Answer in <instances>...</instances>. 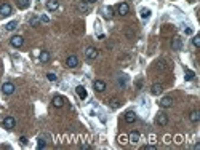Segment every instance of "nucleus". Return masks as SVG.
<instances>
[{"label": "nucleus", "mask_w": 200, "mask_h": 150, "mask_svg": "<svg viewBox=\"0 0 200 150\" xmlns=\"http://www.w3.org/2000/svg\"><path fill=\"white\" fill-rule=\"evenodd\" d=\"M45 145H46V142H45L43 139H38V144H37L38 149H45Z\"/></svg>", "instance_id": "30"}, {"label": "nucleus", "mask_w": 200, "mask_h": 150, "mask_svg": "<svg viewBox=\"0 0 200 150\" xmlns=\"http://www.w3.org/2000/svg\"><path fill=\"white\" fill-rule=\"evenodd\" d=\"M80 147H82V149H90V145H88V144H82Z\"/></svg>", "instance_id": "37"}, {"label": "nucleus", "mask_w": 200, "mask_h": 150, "mask_svg": "<svg viewBox=\"0 0 200 150\" xmlns=\"http://www.w3.org/2000/svg\"><path fill=\"white\" fill-rule=\"evenodd\" d=\"M192 43H194V46H200V35H195L194 38H192Z\"/></svg>", "instance_id": "28"}, {"label": "nucleus", "mask_w": 200, "mask_h": 150, "mask_svg": "<svg viewBox=\"0 0 200 150\" xmlns=\"http://www.w3.org/2000/svg\"><path fill=\"white\" fill-rule=\"evenodd\" d=\"M46 78H48L50 81H56L58 80V77H56V74H53V72H50V74H46Z\"/></svg>", "instance_id": "26"}, {"label": "nucleus", "mask_w": 200, "mask_h": 150, "mask_svg": "<svg viewBox=\"0 0 200 150\" xmlns=\"http://www.w3.org/2000/svg\"><path fill=\"white\" fill-rule=\"evenodd\" d=\"M184 32H186L187 35H191V34H192V29H191V27H187V29H186V30H184Z\"/></svg>", "instance_id": "36"}, {"label": "nucleus", "mask_w": 200, "mask_h": 150, "mask_svg": "<svg viewBox=\"0 0 200 150\" xmlns=\"http://www.w3.org/2000/svg\"><path fill=\"white\" fill-rule=\"evenodd\" d=\"M128 142V136H125V134H120L119 136V144L120 145H125Z\"/></svg>", "instance_id": "24"}, {"label": "nucleus", "mask_w": 200, "mask_h": 150, "mask_svg": "<svg viewBox=\"0 0 200 150\" xmlns=\"http://www.w3.org/2000/svg\"><path fill=\"white\" fill-rule=\"evenodd\" d=\"M159 104H160V107L168 109V107H171V104H173V99H171L170 96H165V97H162V101H160Z\"/></svg>", "instance_id": "10"}, {"label": "nucleus", "mask_w": 200, "mask_h": 150, "mask_svg": "<svg viewBox=\"0 0 200 150\" xmlns=\"http://www.w3.org/2000/svg\"><path fill=\"white\" fill-rule=\"evenodd\" d=\"M66 66H67L69 69H75V67L78 66V58L75 56V54L67 56V59H66Z\"/></svg>", "instance_id": "3"}, {"label": "nucleus", "mask_w": 200, "mask_h": 150, "mask_svg": "<svg viewBox=\"0 0 200 150\" xmlns=\"http://www.w3.org/2000/svg\"><path fill=\"white\" fill-rule=\"evenodd\" d=\"M11 46H14V48H21L22 46V43H24V38L21 37V35H14V37H11Z\"/></svg>", "instance_id": "5"}, {"label": "nucleus", "mask_w": 200, "mask_h": 150, "mask_svg": "<svg viewBox=\"0 0 200 150\" xmlns=\"http://www.w3.org/2000/svg\"><path fill=\"white\" fill-rule=\"evenodd\" d=\"M104 16L106 18H112V8H109V6L104 8Z\"/></svg>", "instance_id": "29"}, {"label": "nucleus", "mask_w": 200, "mask_h": 150, "mask_svg": "<svg viewBox=\"0 0 200 150\" xmlns=\"http://www.w3.org/2000/svg\"><path fill=\"white\" fill-rule=\"evenodd\" d=\"M18 6L19 8H27V6H29V0H18Z\"/></svg>", "instance_id": "22"}, {"label": "nucleus", "mask_w": 200, "mask_h": 150, "mask_svg": "<svg viewBox=\"0 0 200 150\" xmlns=\"http://www.w3.org/2000/svg\"><path fill=\"white\" fill-rule=\"evenodd\" d=\"M139 137H141V134H139L138 131H131L130 136H128V142H131V144H138V142H139Z\"/></svg>", "instance_id": "12"}, {"label": "nucleus", "mask_w": 200, "mask_h": 150, "mask_svg": "<svg viewBox=\"0 0 200 150\" xmlns=\"http://www.w3.org/2000/svg\"><path fill=\"white\" fill-rule=\"evenodd\" d=\"M2 123H3V126H5L7 129H13V128H14V125H16V120H14L13 117H5Z\"/></svg>", "instance_id": "6"}, {"label": "nucleus", "mask_w": 200, "mask_h": 150, "mask_svg": "<svg viewBox=\"0 0 200 150\" xmlns=\"http://www.w3.org/2000/svg\"><path fill=\"white\" fill-rule=\"evenodd\" d=\"M75 93H77V96L80 97L82 101H85V99H87V96H88V94H87V89H85V86H82V85H78L77 88H75Z\"/></svg>", "instance_id": "9"}, {"label": "nucleus", "mask_w": 200, "mask_h": 150, "mask_svg": "<svg viewBox=\"0 0 200 150\" xmlns=\"http://www.w3.org/2000/svg\"><path fill=\"white\" fill-rule=\"evenodd\" d=\"M2 93L5 94V96H10V94L14 93V85L10 83V81H7V83L2 85Z\"/></svg>", "instance_id": "4"}, {"label": "nucleus", "mask_w": 200, "mask_h": 150, "mask_svg": "<svg viewBox=\"0 0 200 150\" xmlns=\"http://www.w3.org/2000/svg\"><path fill=\"white\" fill-rule=\"evenodd\" d=\"M58 6H59V2H58V0H48V2H46V8L50 11H56Z\"/></svg>", "instance_id": "15"}, {"label": "nucleus", "mask_w": 200, "mask_h": 150, "mask_svg": "<svg viewBox=\"0 0 200 150\" xmlns=\"http://www.w3.org/2000/svg\"><path fill=\"white\" fill-rule=\"evenodd\" d=\"M53 105H54V107H58V109H61L62 105H64V97H62V96H54L53 97Z\"/></svg>", "instance_id": "16"}, {"label": "nucleus", "mask_w": 200, "mask_h": 150, "mask_svg": "<svg viewBox=\"0 0 200 150\" xmlns=\"http://www.w3.org/2000/svg\"><path fill=\"white\" fill-rule=\"evenodd\" d=\"M117 13H119L120 16H125V14H128V13H130V5H128L127 2L119 3V6H117Z\"/></svg>", "instance_id": "2"}, {"label": "nucleus", "mask_w": 200, "mask_h": 150, "mask_svg": "<svg viewBox=\"0 0 200 150\" xmlns=\"http://www.w3.org/2000/svg\"><path fill=\"white\" fill-rule=\"evenodd\" d=\"M149 16H151V10H147V8L141 10V18H143V19H147Z\"/></svg>", "instance_id": "25"}, {"label": "nucleus", "mask_w": 200, "mask_h": 150, "mask_svg": "<svg viewBox=\"0 0 200 150\" xmlns=\"http://www.w3.org/2000/svg\"><path fill=\"white\" fill-rule=\"evenodd\" d=\"M144 150H155V145H144Z\"/></svg>", "instance_id": "31"}, {"label": "nucleus", "mask_w": 200, "mask_h": 150, "mask_svg": "<svg viewBox=\"0 0 200 150\" xmlns=\"http://www.w3.org/2000/svg\"><path fill=\"white\" fill-rule=\"evenodd\" d=\"M159 67H160V69H165V62L160 61V62H159Z\"/></svg>", "instance_id": "34"}, {"label": "nucleus", "mask_w": 200, "mask_h": 150, "mask_svg": "<svg viewBox=\"0 0 200 150\" xmlns=\"http://www.w3.org/2000/svg\"><path fill=\"white\" fill-rule=\"evenodd\" d=\"M93 86H95V89L98 93H103L106 89V83L103 80H95V81H93Z\"/></svg>", "instance_id": "11"}, {"label": "nucleus", "mask_w": 200, "mask_h": 150, "mask_svg": "<svg viewBox=\"0 0 200 150\" xmlns=\"http://www.w3.org/2000/svg\"><path fill=\"white\" fill-rule=\"evenodd\" d=\"M181 46H183V43H181V38L179 37H175L173 40H171V48H173L175 51H179Z\"/></svg>", "instance_id": "14"}, {"label": "nucleus", "mask_w": 200, "mask_h": 150, "mask_svg": "<svg viewBox=\"0 0 200 150\" xmlns=\"http://www.w3.org/2000/svg\"><path fill=\"white\" fill-rule=\"evenodd\" d=\"M40 19H42V22H48V21H50V18L46 16V14H43V16H42Z\"/></svg>", "instance_id": "32"}, {"label": "nucleus", "mask_w": 200, "mask_h": 150, "mask_svg": "<svg viewBox=\"0 0 200 150\" xmlns=\"http://www.w3.org/2000/svg\"><path fill=\"white\" fill-rule=\"evenodd\" d=\"M78 10H80L82 13H87V11H88V3L80 2V3H78Z\"/></svg>", "instance_id": "21"}, {"label": "nucleus", "mask_w": 200, "mask_h": 150, "mask_svg": "<svg viewBox=\"0 0 200 150\" xmlns=\"http://www.w3.org/2000/svg\"><path fill=\"white\" fill-rule=\"evenodd\" d=\"M11 5H8V3H2V5H0V14H2V16H10L11 14Z\"/></svg>", "instance_id": "7"}, {"label": "nucleus", "mask_w": 200, "mask_h": 150, "mask_svg": "<svg viewBox=\"0 0 200 150\" xmlns=\"http://www.w3.org/2000/svg\"><path fill=\"white\" fill-rule=\"evenodd\" d=\"M189 120L192 121V123H199V121H200V112H199V110H194V112H191Z\"/></svg>", "instance_id": "17"}, {"label": "nucleus", "mask_w": 200, "mask_h": 150, "mask_svg": "<svg viewBox=\"0 0 200 150\" xmlns=\"http://www.w3.org/2000/svg\"><path fill=\"white\" fill-rule=\"evenodd\" d=\"M87 2H88V3H93V2H96V0H87Z\"/></svg>", "instance_id": "38"}, {"label": "nucleus", "mask_w": 200, "mask_h": 150, "mask_svg": "<svg viewBox=\"0 0 200 150\" xmlns=\"http://www.w3.org/2000/svg\"><path fill=\"white\" fill-rule=\"evenodd\" d=\"M192 78H194V72H192V70H187V69H186V80H187V81H191Z\"/></svg>", "instance_id": "27"}, {"label": "nucleus", "mask_w": 200, "mask_h": 150, "mask_svg": "<svg viewBox=\"0 0 200 150\" xmlns=\"http://www.w3.org/2000/svg\"><path fill=\"white\" fill-rule=\"evenodd\" d=\"M16 26H18L16 21H11V22H8V24L5 26V29L7 30H14V29H16Z\"/></svg>", "instance_id": "23"}, {"label": "nucleus", "mask_w": 200, "mask_h": 150, "mask_svg": "<svg viewBox=\"0 0 200 150\" xmlns=\"http://www.w3.org/2000/svg\"><path fill=\"white\" fill-rule=\"evenodd\" d=\"M19 142H21L22 145H26V144H27V139H26V137H21V139H19Z\"/></svg>", "instance_id": "33"}, {"label": "nucleus", "mask_w": 200, "mask_h": 150, "mask_svg": "<svg viewBox=\"0 0 200 150\" xmlns=\"http://www.w3.org/2000/svg\"><path fill=\"white\" fill-rule=\"evenodd\" d=\"M38 59H40V62H48V59H50V53H48V51H42L40 56H38Z\"/></svg>", "instance_id": "19"}, {"label": "nucleus", "mask_w": 200, "mask_h": 150, "mask_svg": "<svg viewBox=\"0 0 200 150\" xmlns=\"http://www.w3.org/2000/svg\"><path fill=\"white\" fill-rule=\"evenodd\" d=\"M155 123L159 125V126H165V125L168 123V117L165 115V113L160 112L159 115H157V118H155Z\"/></svg>", "instance_id": "8"}, {"label": "nucleus", "mask_w": 200, "mask_h": 150, "mask_svg": "<svg viewBox=\"0 0 200 150\" xmlns=\"http://www.w3.org/2000/svg\"><path fill=\"white\" fill-rule=\"evenodd\" d=\"M30 24H32V26L37 24V18H32V19H30Z\"/></svg>", "instance_id": "35"}, {"label": "nucleus", "mask_w": 200, "mask_h": 150, "mask_svg": "<svg viewBox=\"0 0 200 150\" xmlns=\"http://www.w3.org/2000/svg\"><path fill=\"white\" fill-rule=\"evenodd\" d=\"M125 121H127V123H135L136 121V113L135 112H127L125 113Z\"/></svg>", "instance_id": "18"}, {"label": "nucleus", "mask_w": 200, "mask_h": 150, "mask_svg": "<svg viewBox=\"0 0 200 150\" xmlns=\"http://www.w3.org/2000/svg\"><path fill=\"white\" fill-rule=\"evenodd\" d=\"M109 107H111V109H119V107H120V101L114 97V99L109 101Z\"/></svg>", "instance_id": "20"}, {"label": "nucleus", "mask_w": 200, "mask_h": 150, "mask_svg": "<svg viewBox=\"0 0 200 150\" xmlns=\"http://www.w3.org/2000/svg\"><path fill=\"white\" fill-rule=\"evenodd\" d=\"M162 91H163V86L160 85V83H154V85H152L151 93L154 94V96H159V94H162Z\"/></svg>", "instance_id": "13"}, {"label": "nucleus", "mask_w": 200, "mask_h": 150, "mask_svg": "<svg viewBox=\"0 0 200 150\" xmlns=\"http://www.w3.org/2000/svg\"><path fill=\"white\" fill-rule=\"evenodd\" d=\"M85 58H87L88 61H95L98 58V50L95 46H88V48L85 50Z\"/></svg>", "instance_id": "1"}]
</instances>
